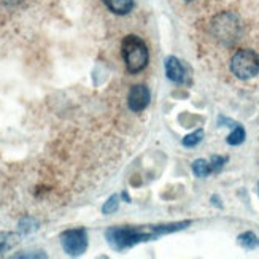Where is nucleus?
<instances>
[{"instance_id": "obj_12", "label": "nucleus", "mask_w": 259, "mask_h": 259, "mask_svg": "<svg viewBox=\"0 0 259 259\" xmlns=\"http://www.w3.org/2000/svg\"><path fill=\"white\" fill-rule=\"evenodd\" d=\"M243 140H245V129L239 124H235L232 134L228 137V143L229 145H240Z\"/></svg>"}, {"instance_id": "obj_3", "label": "nucleus", "mask_w": 259, "mask_h": 259, "mask_svg": "<svg viewBox=\"0 0 259 259\" xmlns=\"http://www.w3.org/2000/svg\"><path fill=\"white\" fill-rule=\"evenodd\" d=\"M232 73L240 80H248L259 73V56L251 50H240L231 61Z\"/></svg>"}, {"instance_id": "obj_17", "label": "nucleus", "mask_w": 259, "mask_h": 259, "mask_svg": "<svg viewBox=\"0 0 259 259\" xmlns=\"http://www.w3.org/2000/svg\"><path fill=\"white\" fill-rule=\"evenodd\" d=\"M186 2H191V0H186Z\"/></svg>"}, {"instance_id": "obj_11", "label": "nucleus", "mask_w": 259, "mask_h": 259, "mask_svg": "<svg viewBox=\"0 0 259 259\" xmlns=\"http://www.w3.org/2000/svg\"><path fill=\"white\" fill-rule=\"evenodd\" d=\"M16 242H18L16 234H11V232L0 234V253H4L5 250L11 248L13 245H16Z\"/></svg>"}, {"instance_id": "obj_15", "label": "nucleus", "mask_w": 259, "mask_h": 259, "mask_svg": "<svg viewBox=\"0 0 259 259\" xmlns=\"http://www.w3.org/2000/svg\"><path fill=\"white\" fill-rule=\"evenodd\" d=\"M119 207V197L115 194V196H111L105 204L102 207V211L105 213V215H110V213H115Z\"/></svg>"}, {"instance_id": "obj_14", "label": "nucleus", "mask_w": 259, "mask_h": 259, "mask_svg": "<svg viewBox=\"0 0 259 259\" xmlns=\"http://www.w3.org/2000/svg\"><path fill=\"white\" fill-rule=\"evenodd\" d=\"M37 226H38V223L33 220V218H22L21 221H19V231L22 232V234H30V232H33L37 229Z\"/></svg>"}, {"instance_id": "obj_13", "label": "nucleus", "mask_w": 259, "mask_h": 259, "mask_svg": "<svg viewBox=\"0 0 259 259\" xmlns=\"http://www.w3.org/2000/svg\"><path fill=\"white\" fill-rule=\"evenodd\" d=\"M202 139H204V131L199 129V131H196L193 134L186 135V137L183 139V145L188 146V148H193V146H196V145H199L202 142Z\"/></svg>"}, {"instance_id": "obj_16", "label": "nucleus", "mask_w": 259, "mask_h": 259, "mask_svg": "<svg viewBox=\"0 0 259 259\" xmlns=\"http://www.w3.org/2000/svg\"><path fill=\"white\" fill-rule=\"evenodd\" d=\"M226 162H228V157H224V156H213L211 161H210L211 172H220Z\"/></svg>"}, {"instance_id": "obj_1", "label": "nucleus", "mask_w": 259, "mask_h": 259, "mask_svg": "<svg viewBox=\"0 0 259 259\" xmlns=\"http://www.w3.org/2000/svg\"><path fill=\"white\" fill-rule=\"evenodd\" d=\"M107 242L110 243V246L116 251L131 248V246L137 245L140 242H146L156 239L157 235L153 231V228L150 231H145L140 228H131V226H124V228H110L105 232Z\"/></svg>"}, {"instance_id": "obj_9", "label": "nucleus", "mask_w": 259, "mask_h": 259, "mask_svg": "<svg viewBox=\"0 0 259 259\" xmlns=\"http://www.w3.org/2000/svg\"><path fill=\"white\" fill-rule=\"evenodd\" d=\"M239 243L246 250H254L259 248V239L253 232H243L239 235Z\"/></svg>"}, {"instance_id": "obj_7", "label": "nucleus", "mask_w": 259, "mask_h": 259, "mask_svg": "<svg viewBox=\"0 0 259 259\" xmlns=\"http://www.w3.org/2000/svg\"><path fill=\"white\" fill-rule=\"evenodd\" d=\"M165 73L168 76V80H172L175 83H185L188 78L185 67L177 58H174V56L167 58V61H165Z\"/></svg>"}, {"instance_id": "obj_8", "label": "nucleus", "mask_w": 259, "mask_h": 259, "mask_svg": "<svg viewBox=\"0 0 259 259\" xmlns=\"http://www.w3.org/2000/svg\"><path fill=\"white\" fill-rule=\"evenodd\" d=\"M104 4L115 15H127L134 8V0H104Z\"/></svg>"}, {"instance_id": "obj_10", "label": "nucleus", "mask_w": 259, "mask_h": 259, "mask_svg": "<svg viewBox=\"0 0 259 259\" xmlns=\"http://www.w3.org/2000/svg\"><path fill=\"white\" fill-rule=\"evenodd\" d=\"M193 172L199 178H205L207 175L211 174V165H210V162H207L204 159H197L193 162Z\"/></svg>"}, {"instance_id": "obj_4", "label": "nucleus", "mask_w": 259, "mask_h": 259, "mask_svg": "<svg viewBox=\"0 0 259 259\" xmlns=\"http://www.w3.org/2000/svg\"><path fill=\"white\" fill-rule=\"evenodd\" d=\"M61 245L67 254L80 256L88 248V234L84 229H69L61 234Z\"/></svg>"}, {"instance_id": "obj_5", "label": "nucleus", "mask_w": 259, "mask_h": 259, "mask_svg": "<svg viewBox=\"0 0 259 259\" xmlns=\"http://www.w3.org/2000/svg\"><path fill=\"white\" fill-rule=\"evenodd\" d=\"M237 29H239V21L232 13H224L220 15L215 21H213V30H215V35L221 40L231 41L237 35Z\"/></svg>"}, {"instance_id": "obj_6", "label": "nucleus", "mask_w": 259, "mask_h": 259, "mask_svg": "<svg viewBox=\"0 0 259 259\" xmlns=\"http://www.w3.org/2000/svg\"><path fill=\"white\" fill-rule=\"evenodd\" d=\"M127 104H129V108L135 113H139V111H143L146 107L150 104V91L148 88L145 84H135L132 86L131 93H129V97H127Z\"/></svg>"}, {"instance_id": "obj_2", "label": "nucleus", "mask_w": 259, "mask_h": 259, "mask_svg": "<svg viewBox=\"0 0 259 259\" xmlns=\"http://www.w3.org/2000/svg\"><path fill=\"white\" fill-rule=\"evenodd\" d=\"M122 59H124V64L127 67V70L131 73H139L142 72L146 65H148V48L143 40H140L135 35H127L124 40H122Z\"/></svg>"}]
</instances>
